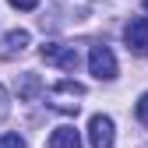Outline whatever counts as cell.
Instances as JSON below:
<instances>
[{"label": "cell", "instance_id": "obj_4", "mask_svg": "<svg viewBox=\"0 0 148 148\" xmlns=\"http://www.w3.org/2000/svg\"><path fill=\"white\" fill-rule=\"evenodd\" d=\"M39 53H42V60H46V64L60 67V71H78V49L67 46V42H46Z\"/></svg>", "mask_w": 148, "mask_h": 148}, {"label": "cell", "instance_id": "obj_2", "mask_svg": "<svg viewBox=\"0 0 148 148\" xmlns=\"http://www.w3.org/2000/svg\"><path fill=\"white\" fill-rule=\"evenodd\" d=\"M88 71L95 74L99 81H113L116 78V57H113V49L109 46H92L88 49Z\"/></svg>", "mask_w": 148, "mask_h": 148}, {"label": "cell", "instance_id": "obj_9", "mask_svg": "<svg viewBox=\"0 0 148 148\" xmlns=\"http://www.w3.org/2000/svg\"><path fill=\"white\" fill-rule=\"evenodd\" d=\"M134 113H138V120L148 127V92H145V95L138 99V106H134Z\"/></svg>", "mask_w": 148, "mask_h": 148}, {"label": "cell", "instance_id": "obj_7", "mask_svg": "<svg viewBox=\"0 0 148 148\" xmlns=\"http://www.w3.org/2000/svg\"><path fill=\"white\" fill-rule=\"evenodd\" d=\"M49 148H81V134L64 123V127H57V131L49 134Z\"/></svg>", "mask_w": 148, "mask_h": 148}, {"label": "cell", "instance_id": "obj_6", "mask_svg": "<svg viewBox=\"0 0 148 148\" xmlns=\"http://www.w3.org/2000/svg\"><path fill=\"white\" fill-rule=\"evenodd\" d=\"M28 42H32V35H28L25 28H14V32H7L4 39H0V57L11 60V57H18V53H25Z\"/></svg>", "mask_w": 148, "mask_h": 148}, {"label": "cell", "instance_id": "obj_1", "mask_svg": "<svg viewBox=\"0 0 148 148\" xmlns=\"http://www.w3.org/2000/svg\"><path fill=\"white\" fill-rule=\"evenodd\" d=\"M85 95V88L78 85V81H71V78H64V81H57L49 88V106L53 109H60V113H78V99Z\"/></svg>", "mask_w": 148, "mask_h": 148}, {"label": "cell", "instance_id": "obj_11", "mask_svg": "<svg viewBox=\"0 0 148 148\" xmlns=\"http://www.w3.org/2000/svg\"><path fill=\"white\" fill-rule=\"evenodd\" d=\"M141 4H145V11H148V0H141Z\"/></svg>", "mask_w": 148, "mask_h": 148}, {"label": "cell", "instance_id": "obj_5", "mask_svg": "<svg viewBox=\"0 0 148 148\" xmlns=\"http://www.w3.org/2000/svg\"><path fill=\"white\" fill-rule=\"evenodd\" d=\"M123 42L134 57H148V18H134L123 28Z\"/></svg>", "mask_w": 148, "mask_h": 148}, {"label": "cell", "instance_id": "obj_12", "mask_svg": "<svg viewBox=\"0 0 148 148\" xmlns=\"http://www.w3.org/2000/svg\"><path fill=\"white\" fill-rule=\"evenodd\" d=\"M0 116H4V106H0Z\"/></svg>", "mask_w": 148, "mask_h": 148}, {"label": "cell", "instance_id": "obj_10", "mask_svg": "<svg viewBox=\"0 0 148 148\" xmlns=\"http://www.w3.org/2000/svg\"><path fill=\"white\" fill-rule=\"evenodd\" d=\"M11 7H18V11H35L39 7V0H7Z\"/></svg>", "mask_w": 148, "mask_h": 148}, {"label": "cell", "instance_id": "obj_3", "mask_svg": "<svg viewBox=\"0 0 148 148\" xmlns=\"http://www.w3.org/2000/svg\"><path fill=\"white\" fill-rule=\"evenodd\" d=\"M113 141H116L113 120H109L106 113H95V116L88 120V145L92 148H113Z\"/></svg>", "mask_w": 148, "mask_h": 148}, {"label": "cell", "instance_id": "obj_8", "mask_svg": "<svg viewBox=\"0 0 148 148\" xmlns=\"http://www.w3.org/2000/svg\"><path fill=\"white\" fill-rule=\"evenodd\" d=\"M0 148H25L21 134H0Z\"/></svg>", "mask_w": 148, "mask_h": 148}]
</instances>
